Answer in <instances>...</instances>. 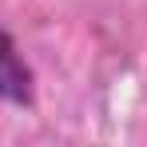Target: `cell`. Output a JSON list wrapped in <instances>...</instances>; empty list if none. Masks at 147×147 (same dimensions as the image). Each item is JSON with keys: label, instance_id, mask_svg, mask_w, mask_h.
Masks as SVG:
<instances>
[{"label": "cell", "instance_id": "obj_1", "mask_svg": "<svg viewBox=\"0 0 147 147\" xmlns=\"http://www.w3.org/2000/svg\"><path fill=\"white\" fill-rule=\"evenodd\" d=\"M0 99L12 107H32L36 103V76L20 56L16 40L0 28Z\"/></svg>", "mask_w": 147, "mask_h": 147}]
</instances>
